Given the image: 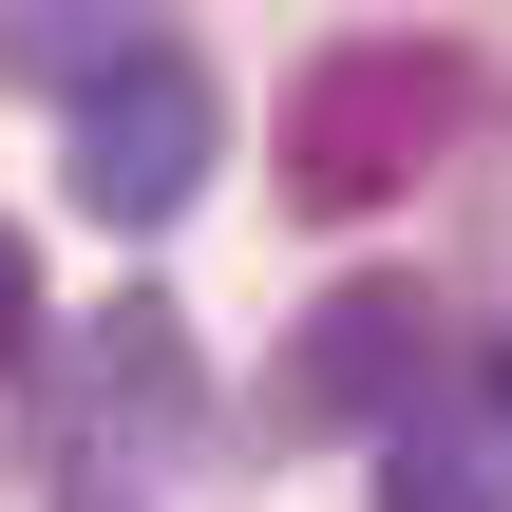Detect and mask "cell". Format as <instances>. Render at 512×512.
Segmentation results:
<instances>
[{"label":"cell","instance_id":"6da1fadb","mask_svg":"<svg viewBox=\"0 0 512 512\" xmlns=\"http://www.w3.org/2000/svg\"><path fill=\"white\" fill-rule=\"evenodd\" d=\"M456 114H475V57L456 38H323L304 76H285V209H323V228H361V209H399L437 152H456Z\"/></svg>","mask_w":512,"mask_h":512},{"label":"cell","instance_id":"7a4b0ae2","mask_svg":"<svg viewBox=\"0 0 512 512\" xmlns=\"http://www.w3.org/2000/svg\"><path fill=\"white\" fill-rule=\"evenodd\" d=\"M209 171H228V76H209L190 38H133V57L76 95V209H95V228H171Z\"/></svg>","mask_w":512,"mask_h":512},{"label":"cell","instance_id":"3957f363","mask_svg":"<svg viewBox=\"0 0 512 512\" xmlns=\"http://www.w3.org/2000/svg\"><path fill=\"white\" fill-rule=\"evenodd\" d=\"M418 380H437V304L418 285H323L304 342H285V380H266V418L285 437H380Z\"/></svg>","mask_w":512,"mask_h":512},{"label":"cell","instance_id":"277c9868","mask_svg":"<svg viewBox=\"0 0 512 512\" xmlns=\"http://www.w3.org/2000/svg\"><path fill=\"white\" fill-rule=\"evenodd\" d=\"M380 512H512V475L456 456V437H399V456H380Z\"/></svg>","mask_w":512,"mask_h":512},{"label":"cell","instance_id":"5b68a950","mask_svg":"<svg viewBox=\"0 0 512 512\" xmlns=\"http://www.w3.org/2000/svg\"><path fill=\"white\" fill-rule=\"evenodd\" d=\"M114 380H133V399H190V342H171V304H114Z\"/></svg>","mask_w":512,"mask_h":512},{"label":"cell","instance_id":"8992f818","mask_svg":"<svg viewBox=\"0 0 512 512\" xmlns=\"http://www.w3.org/2000/svg\"><path fill=\"white\" fill-rule=\"evenodd\" d=\"M494 475H512V342H494Z\"/></svg>","mask_w":512,"mask_h":512},{"label":"cell","instance_id":"52a82bcc","mask_svg":"<svg viewBox=\"0 0 512 512\" xmlns=\"http://www.w3.org/2000/svg\"><path fill=\"white\" fill-rule=\"evenodd\" d=\"M76 512H133V494H76Z\"/></svg>","mask_w":512,"mask_h":512}]
</instances>
